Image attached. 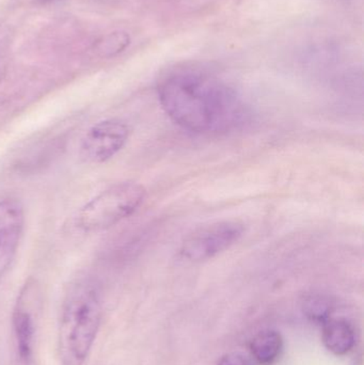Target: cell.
I'll return each mask as SVG.
<instances>
[{"mask_svg": "<svg viewBox=\"0 0 364 365\" xmlns=\"http://www.w3.org/2000/svg\"><path fill=\"white\" fill-rule=\"evenodd\" d=\"M158 98L177 125L196 134L228 130L241 119L243 108L235 92L213 75L182 68L164 77Z\"/></svg>", "mask_w": 364, "mask_h": 365, "instance_id": "cell-1", "label": "cell"}, {"mask_svg": "<svg viewBox=\"0 0 364 365\" xmlns=\"http://www.w3.org/2000/svg\"><path fill=\"white\" fill-rule=\"evenodd\" d=\"M102 319L100 289L91 281H77L66 293L60 314L62 365L85 364L98 338Z\"/></svg>", "mask_w": 364, "mask_h": 365, "instance_id": "cell-2", "label": "cell"}, {"mask_svg": "<svg viewBox=\"0 0 364 365\" xmlns=\"http://www.w3.org/2000/svg\"><path fill=\"white\" fill-rule=\"evenodd\" d=\"M147 191L140 184L119 182L98 193L79 210L76 225L83 232H100L115 227L137 212Z\"/></svg>", "mask_w": 364, "mask_h": 365, "instance_id": "cell-3", "label": "cell"}, {"mask_svg": "<svg viewBox=\"0 0 364 365\" xmlns=\"http://www.w3.org/2000/svg\"><path fill=\"white\" fill-rule=\"evenodd\" d=\"M245 232L243 223L219 221L199 227L182 242L181 255L192 262L207 261L236 244Z\"/></svg>", "mask_w": 364, "mask_h": 365, "instance_id": "cell-4", "label": "cell"}, {"mask_svg": "<svg viewBox=\"0 0 364 365\" xmlns=\"http://www.w3.org/2000/svg\"><path fill=\"white\" fill-rule=\"evenodd\" d=\"M130 128L119 119H108L92 126L80 143L79 155L88 164H103L115 158L128 143Z\"/></svg>", "mask_w": 364, "mask_h": 365, "instance_id": "cell-5", "label": "cell"}, {"mask_svg": "<svg viewBox=\"0 0 364 365\" xmlns=\"http://www.w3.org/2000/svg\"><path fill=\"white\" fill-rule=\"evenodd\" d=\"M40 307V285L34 279H28L17 296L12 317L17 351L21 360L31 357Z\"/></svg>", "mask_w": 364, "mask_h": 365, "instance_id": "cell-6", "label": "cell"}, {"mask_svg": "<svg viewBox=\"0 0 364 365\" xmlns=\"http://www.w3.org/2000/svg\"><path fill=\"white\" fill-rule=\"evenodd\" d=\"M25 225V212L19 200L0 201V278L12 263Z\"/></svg>", "mask_w": 364, "mask_h": 365, "instance_id": "cell-7", "label": "cell"}, {"mask_svg": "<svg viewBox=\"0 0 364 365\" xmlns=\"http://www.w3.org/2000/svg\"><path fill=\"white\" fill-rule=\"evenodd\" d=\"M323 342L335 355H345L354 347L356 336L352 326L343 319L327 321L323 330Z\"/></svg>", "mask_w": 364, "mask_h": 365, "instance_id": "cell-8", "label": "cell"}, {"mask_svg": "<svg viewBox=\"0 0 364 365\" xmlns=\"http://www.w3.org/2000/svg\"><path fill=\"white\" fill-rule=\"evenodd\" d=\"M284 346V341L278 332L263 331L259 334L252 341V355L259 364L269 365L274 364Z\"/></svg>", "mask_w": 364, "mask_h": 365, "instance_id": "cell-9", "label": "cell"}, {"mask_svg": "<svg viewBox=\"0 0 364 365\" xmlns=\"http://www.w3.org/2000/svg\"><path fill=\"white\" fill-rule=\"evenodd\" d=\"M303 312L314 322L326 323L333 312V304L331 299L322 295H311L303 302Z\"/></svg>", "mask_w": 364, "mask_h": 365, "instance_id": "cell-10", "label": "cell"}, {"mask_svg": "<svg viewBox=\"0 0 364 365\" xmlns=\"http://www.w3.org/2000/svg\"><path fill=\"white\" fill-rule=\"evenodd\" d=\"M130 38L126 32H113L98 41L95 51L102 57L110 58L119 55L130 45Z\"/></svg>", "mask_w": 364, "mask_h": 365, "instance_id": "cell-11", "label": "cell"}, {"mask_svg": "<svg viewBox=\"0 0 364 365\" xmlns=\"http://www.w3.org/2000/svg\"><path fill=\"white\" fill-rule=\"evenodd\" d=\"M218 365H248V361L241 354L233 353L224 356Z\"/></svg>", "mask_w": 364, "mask_h": 365, "instance_id": "cell-12", "label": "cell"}]
</instances>
